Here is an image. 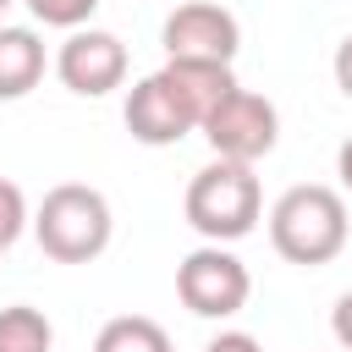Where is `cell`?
Instances as JSON below:
<instances>
[{
  "instance_id": "obj_14",
  "label": "cell",
  "mask_w": 352,
  "mask_h": 352,
  "mask_svg": "<svg viewBox=\"0 0 352 352\" xmlns=\"http://www.w3.org/2000/svg\"><path fill=\"white\" fill-rule=\"evenodd\" d=\"M28 226H33V214H28V198H22V187L0 176V253H6V248H11V242L28 231Z\"/></svg>"
},
{
  "instance_id": "obj_10",
  "label": "cell",
  "mask_w": 352,
  "mask_h": 352,
  "mask_svg": "<svg viewBox=\"0 0 352 352\" xmlns=\"http://www.w3.org/2000/svg\"><path fill=\"white\" fill-rule=\"evenodd\" d=\"M44 82V38L28 22H0V99H22Z\"/></svg>"
},
{
  "instance_id": "obj_19",
  "label": "cell",
  "mask_w": 352,
  "mask_h": 352,
  "mask_svg": "<svg viewBox=\"0 0 352 352\" xmlns=\"http://www.w3.org/2000/svg\"><path fill=\"white\" fill-rule=\"evenodd\" d=\"M6 6H11V0H0V16H6Z\"/></svg>"
},
{
  "instance_id": "obj_3",
  "label": "cell",
  "mask_w": 352,
  "mask_h": 352,
  "mask_svg": "<svg viewBox=\"0 0 352 352\" xmlns=\"http://www.w3.org/2000/svg\"><path fill=\"white\" fill-rule=\"evenodd\" d=\"M110 236H116L110 198L88 182H60L33 209V242L55 264H94L110 248Z\"/></svg>"
},
{
  "instance_id": "obj_6",
  "label": "cell",
  "mask_w": 352,
  "mask_h": 352,
  "mask_svg": "<svg viewBox=\"0 0 352 352\" xmlns=\"http://www.w3.org/2000/svg\"><path fill=\"white\" fill-rule=\"evenodd\" d=\"M160 44H165V60H214V66H231L236 50H242V22L220 0H182L165 16Z\"/></svg>"
},
{
  "instance_id": "obj_5",
  "label": "cell",
  "mask_w": 352,
  "mask_h": 352,
  "mask_svg": "<svg viewBox=\"0 0 352 352\" xmlns=\"http://www.w3.org/2000/svg\"><path fill=\"white\" fill-rule=\"evenodd\" d=\"M204 138H209V148H214V160H236V165H258L264 154H275V143H280V110L264 99V94H253V88H231L209 116H204V126H198Z\"/></svg>"
},
{
  "instance_id": "obj_13",
  "label": "cell",
  "mask_w": 352,
  "mask_h": 352,
  "mask_svg": "<svg viewBox=\"0 0 352 352\" xmlns=\"http://www.w3.org/2000/svg\"><path fill=\"white\" fill-rule=\"evenodd\" d=\"M28 11H33V22H44V28H60V33H77V28H88L94 22V11H99V0H22Z\"/></svg>"
},
{
  "instance_id": "obj_8",
  "label": "cell",
  "mask_w": 352,
  "mask_h": 352,
  "mask_svg": "<svg viewBox=\"0 0 352 352\" xmlns=\"http://www.w3.org/2000/svg\"><path fill=\"white\" fill-rule=\"evenodd\" d=\"M121 116H126L132 143H143V148H170V143H182L187 132H198V121L187 116V104L170 94V82H165L160 72H148V77H138V82L126 88Z\"/></svg>"
},
{
  "instance_id": "obj_9",
  "label": "cell",
  "mask_w": 352,
  "mask_h": 352,
  "mask_svg": "<svg viewBox=\"0 0 352 352\" xmlns=\"http://www.w3.org/2000/svg\"><path fill=\"white\" fill-rule=\"evenodd\" d=\"M160 77L170 82V94L187 104V116H192L198 126H204V116L236 88V72H231V66H214V60H165Z\"/></svg>"
},
{
  "instance_id": "obj_18",
  "label": "cell",
  "mask_w": 352,
  "mask_h": 352,
  "mask_svg": "<svg viewBox=\"0 0 352 352\" xmlns=\"http://www.w3.org/2000/svg\"><path fill=\"white\" fill-rule=\"evenodd\" d=\"M336 176H341V192H352V138L336 148Z\"/></svg>"
},
{
  "instance_id": "obj_4",
  "label": "cell",
  "mask_w": 352,
  "mask_h": 352,
  "mask_svg": "<svg viewBox=\"0 0 352 352\" xmlns=\"http://www.w3.org/2000/svg\"><path fill=\"white\" fill-rule=\"evenodd\" d=\"M176 297H182V308L198 314V319H231V314L248 308L253 275H248V264H242L231 248L204 242V248H192V253L176 264Z\"/></svg>"
},
{
  "instance_id": "obj_2",
  "label": "cell",
  "mask_w": 352,
  "mask_h": 352,
  "mask_svg": "<svg viewBox=\"0 0 352 352\" xmlns=\"http://www.w3.org/2000/svg\"><path fill=\"white\" fill-rule=\"evenodd\" d=\"M182 214L204 242H242L258 220H264V187L253 176V165L236 160H209L204 170H192L187 192H182Z\"/></svg>"
},
{
  "instance_id": "obj_7",
  "label": "cell",
  "mask_w": 352,
  "mask_h": 352,
  "mask_svg": "<svg viewBox=\"0 0 352 352\" xmlns=\"http://www.w3.org/2000/svg\"><path fill=\"white\" fill-rule=\"evenodd\" d=\"M126 72H132V60H126V44L110 33V28H77V33H66L60 38V50H55V77L77 94V99H104V94H116L121 82H126Z\"/></svg>"
},
{
  "instance_id": "obj_11",
  "label": "cell",
  "mask_w": 352,
  "mask_h": 352,
  "mask_svg": "<svg viewBox=\"0 0 352 352\" xmlns=\"http://www.w3.org/2000/svg\"><path fill=\"white\" fill-rule=\"evenodd\" d=\"M94 352H170V336L148 314H116V319L99 324Z\"/></svg>"
},
{
  "instance_id": "obj_17",
  "label": "cell",
  "mask_w": 352,
  "mask_h": 352,
  "mask_svg": "<svg viewBox=\"0 0 352 352\" xmlns=\"http://www.w3.org/2000/svg\"><path fill=\"white\" fill-rule=\"evenodd\" d=\"M330 72H336V88L352 99V33L336 44V60H330Z\"/></svg>"
},
{
  "instance_id": "obj_16",
  "label": "cell",
  "mask_w": 352,
  "mask_h": 352,
  "mask_svg": "<svg viewBox=\"0 0 352 352\" xmlns=\"http://www.w3.org/2000/svg\"><path fill=\"white\" fill-rule=\"evenodd\" d=\"M204 352H264V346H258V336H248V330H220V336H209Z\"/></svg>"
},
{
  "instance_id": "obj_15",
  "label": "cell",
  "mask_w": 352,
  "mask_h": 352,
  "mask_svg": "<svg viewBox=\"0 0 352 352\" xmlns=\"http://www.w3.org/2000/svg\"><path fill=\"white\" fill-rule=\"evenodd\" d=\"M330 336L352 352V286H346V292L336 297V308H330Z\"/></svg>"
},
{
  "instance_id": "obj_1",
  "label": "cell",
  "mask_w": 352,
  "mask_h": 352,
  "mask_svg": "<svg viewBox=\"0 0 352 352\" xmlns=\"http://www.w3.org/2000/svg\"><path fill=\"white\" fill-rule=\"evenodd\" d=\"M270 248L286 258V264H302V270H319L330 258H341L346 236H352V220H346V198L324 182H302V187H286L275 204H270Z\"/></svg>"
},
{
  "instance_id": "obj_12",
  "label": "cell",
  "mask_w": 352,
  "mask_h": 352,
  "mask_svg": "<svg viewBox=\"0 0 352 352\" xmlns=\"http://www.w3.org/2000/svg\"><path fill=\"white\" fill-rule=\"evenodd\" d=\"M0 352H55V324L33 302L0 308Z\"/></svg>"
}]
</instances>
